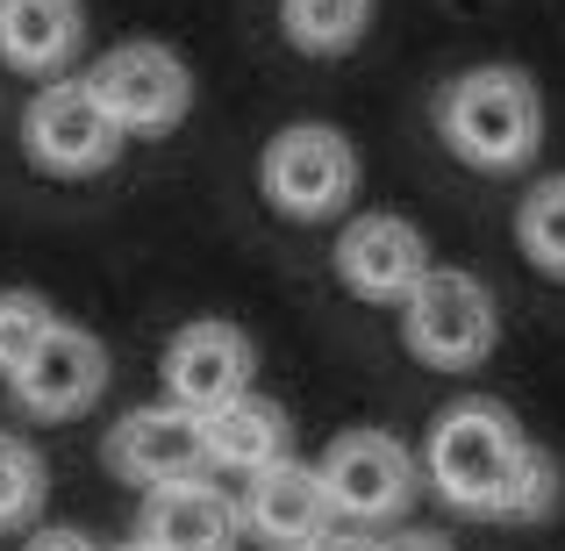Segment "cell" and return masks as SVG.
Wrapping results in <instances>:
<instances>
[{
  "mask_svg": "<svg viewBox=\"0 0 565 551\" xmlns=\"http://www.w3.org/2000/svg\"><path fill=\"white\" fill-rule=\"evenodd\" d=\"M537 444L523 437L501 401H451V409L429 415V437H423V480L437 487L451 509L466 516H487L501 523L509 516V495H515V473L530 466Z\"/></svg>",
  "mask_w": 565,
  "mask_h": 551,
  "instance_id": "cell-1",
  "label": "cell"
},
{
  "mask_svg": "<svg viewBox=\"0 0 565 551\" xmlns=\"http://www.w3.org/2000/svg\"><path fill=\"white\" fill-rule=\"evenodd\" d=\"M437 137L472 172H523L544 144V94L523 65H472L437 94Z\"/></svg>",
  "mask_w": 565,
  "mask_h": 551,
  "instance_id": "cell-2",
  "label": "cell"
},
{
  "mask_svg": "<svg viewBox=\"0 0 565 551\" xmlns=\"http://www.w3.org/2000/svg\"><path fill=\"white\" fill-rule=\"evenodd\" d=\"M401 337L429 372H472L501 345V308L494 287L466 265H429L401 301Z\"/></svg>",
  "mask_w": 565,
  "mask_h": 551,
  "instance_id": "cell-3",
  "label": "cell"
},
{
  "mask_svg": "<svg viewBox=\"0 0 565 551\" xmlns=\"http://www.w3.org/2000/svg\"><path fill=\"white\" fill-rule=\"evenodd\" d=\"M258 193L287 222H330L359 201V151L330 123H294L258 151Z\"/></svg>",
  "mask_w": 565,
  "mask_h": 551,
  "instance_id": "cell-4",
  "label": "cell"
},
{
  "mask_svg": "<svg viewBox=\"0 0 565 551\" xmlns=\"http://www.w3.org/2000/svg\"><path fill=\"white\" fill-rule=\"evenodd\" d=\"M122 144H129L122 123L94 100V86L65 80V72L43 80L22 108V151L51 180H94V172H108L122 158Z\"/></svg>",
  "mask_w": 565,
  "mask_h": 551,
  "instance_id": "cell-5",
  "label": "cell"
},
{
  "mask_svg": "<svg viewBox=\"0 0 565 551\" xmlns=\"http://www.w3.org/2000/svg\"><path fill=\"white\" fill-rule=\"evenodd\" d=\"M79 80L94 86V100L122 123V137H166V129H180L193 115L186 57L166 51V43H151V36H129V43H115V51H100Z\"/></svg>",
  "mask_w": 565,
  "mask_h": 551,
  "instance_id": "cell-6",
  "label": "cell"
},
{
  "mask_svg": "<svg viewBox=\"0 0 565 551\" xmlns=\"http://www.w3.org/2000/svg\"><path fill=\"white\" fill-rule=\"evenodd\" d=\"M322 487H330V509L344 523H394L415 501V452L394 430H337L330 452L316 458Z\"/></svg>",
  "mask_w": 565,
  "mask_h": 551,
  "instance_id": "cell-7",
  "label": "cell"
},
{
  "mask_svg": "<svg viewBox=\"0 0 565 551\" xmlns=\"http://www.w3.org/2000/svg\"><path fill=\"white\" fill-rule=\"evenodd\" d=\"M337 279H344L359 301L373 308H401L408 301V287L429 273V236L415 230L408 215H386V208H373V215H351L344 230H337Z\"/></svg>",
  "mask_w": 565,
  "mask_h": 551,
  "instance_id": "cell-8",
  "label": "cell"
},
{
  "mask_svg": "<svg viewBox=\"0 0 565 551\" xmlns=\"http://www.w3.org/2000/svg\"><path fill=\"white\" fill-rule=\"evenodd\" d=\"M14 409L36 415V423H65V415H86L100 394H108V345L94 330L57 316V330L29 351V365L8 380Z\"/></svg>",
  "mask_w": 565,
  "mask_h": 551,
  "instance_id": "cell-9",
  "label": "cell"
},
{
  "mask_svg": "<svg viewBox=\"0 0 565 551\" xmlns=\"http://www.w3.org/2000/svg\"><path fill=\"white\" fill-rule=\"evenodd\" d=\"M100 458H108V473H115V480H129L137 495H143V487H166V480H193V473H207L201 415L180 409V401H151V409H129L122 423L108 430Z\"/></svg>",
  "mask_w": 565,
  "mask_h": 551,
  "instance_id": "cell-10",
  "label": "cell"
},
{
  "mask_svg": "<svg viewBox=\"0 0 565 551\" xmlns=\"http://www.w3.org/2000/svg\"><path fill=\"white\" fill-rule=\"evenodd\" d=\"M244 538H258L265 551H308L322 538V530L337 523V509H330V487H322V473L316 466H301V458H273V466H258V473H244Z\"/></svg>",
  "mask_w": 565,
  "mask_h": 551,
  "instance_id": "cell-11",
  "label": "cell"
},
{
  "mask_svg": "<svg viewBox=\"0 0 565 551\" xmlns=\"http://www.w3.org/2000/svg\"><path fill=\"white\" fill-rule=\"evenodd\" d=\"M166 401H180V409L207 415L215 401L244 394V386H258V345H250L236 322H186V330H172L166 345Z\"/></svg>",
  "mask_w": 565,
  "mask_h": 551,
  "instance_id": "cell-12",
  "label": "cell"
},
{
  "mask_svg": "<svg viewBox=\"0 0 565 551\" xmlns=\"http://www.w3.org/2000/svg\"><path fill=\"white\" fill-rule=\"evenodd\" d=\"M137 538L158 544V551H236L244 544V509H236L230 487H215L207 473H193V480L143 487Z\"/></svg>",
  "mask_w": 565,
  "mask_h": 551,
  "instance_id": "cell-13",
  "label": "cell"
},
{
  "mask_svg": "<svg viewBox=\"0 0 565 551\" xmlns=\"http://www.w3.org/2000/svg\"><path fill=\"white\" fill-rule=\"evenodd\" d=\"M201 444H207V473H258V466L294 452V423L273 394L244 386V394L215 401L201 415Z\"/></svg>",
  "mask_w": 565,
  "mask_h": 551,
  "instance_id": "cell-14",
  "label": "cell"
},
{
  "mask_svg": "<svg viewBox=\"0 0 565 551\" xmlns=\"http://www.w3.org/2000/svg\"><path fill=\"white\" fill-rule=\"evenodd\" d=\"M86 43L79 0H0V57L29 80H57Z\"/></svg>",
  "mask_w": 565,
  "mask_h": 551,
  "instance_id": "cell-15",
  "label": "cell"
},
{
  "mask_svg": "<svg viewBox=\"0 0 565 551\" xmlns=\"http://www.w3.org/2000/svg\"><path fill=\"white\" fill-rule=\"evenodd\" d=\"M380 0H279V36L301 57H344L365 43Z\"/></svg>",
  "mask_w": 565,
  "mask_h": 551,
  "instance_id": "cell-16",
  "label": "cell"
},
{
  "mask_svg": "<svg viewBox=\"0 0 565 551\" xmlns=\"http://www.w3.org/2000/svg\"><path fill=\"white\" fill-rule=\"evenodd\" d=\"M515 251H523L544 279H565V172L537 180L515 201Z\"/></svg>",
  "mask_w": 565,
  "mask_h": 551,
  "instance_id": "cell-17",
  "label": "cell"
},
{
  "mask_svg": "<svg viewBox=\"0 0 565 551\" xmlns=\"http://www.w3.org/2000/svg\"><path fill=\"white\" fill-rule=\"evenodd\" d=\"M43 487H51V473H43V452H36L29 437H14V430H0V530L36 523Z\"/></svg>",
  "mask_w": 565,
  "mask_h": 551,
  "instance_id": "cell-18",
  "label": "cell"
},
{
  "mask_svg": "<svg viewBox=\"0 0 565 551\" xmlns=\"http://www.w3.org/2000/svg\"><path fill=\"white\" fill-rule=\"evenodd\" d=\"M51 330H57V308L36 287H0V380H14Z\"/></svg>",
  "mask_w": 565,
  "mask_h": 551,
  "instance_id": "cell-19",
  "label": "cell"
},
{
  "mask_svg": "<svg viewBox=\"0 0 565 551\" xmlns=\"http://www.w3.org/2000/svg\"><path fill=\"white\" fill-rule=\"evenodd\" d=\"M22 551H100V544L86 538V530H65V523H57V530H36Z\"/></svg>",
  "mask_w": 565,
  "mask_h": 551,
  "instance_id": "cell-20",
  "label": "cell"
},
{
  "mask_svg": "<svg viewBox=\"0 0 565 551\" xmlns=\"http://www.w3.org/2000/svg\"><path fill=\"white\" fill-rule=\"evenodd\" d=\"M380 551H451V538H437V530H401V538H373Z\"/></svg>",
  "mask_w": 565,
  "mask_h": 551,
  "instance_id": "cell-21",
  "label": "cell"
},
{
  "mask_svg": "<svg viewBox=\"0 0 565 551\" xmlns=\"http://www.w3.org/2000/svg\"><path fill=\"white\" fill-rule=\"evenodd\" d=\"M308 551H380V544H373V538H351V530H337V523H330Z\"/></svg>",
  "mask_w": 565,
  "mask_h": 551,
  "instance_id": "cell-22",
  "label": "cell"
},
{
  "mask_svg": "<svg viewBox=\"0 0 565 551\" xmlns=\"http://www.w3.org/2000/svg\"><path fill=\"white\" fill-rule=\"evenodd\" d=\"M122 551H158V544H143V538H129V544H122Z\"/></svg>",
  "mask_w": 565,
  "mask_h": 551,
  "instance_id": "cell-23",
  "label": "cell"
}]
</instances>
